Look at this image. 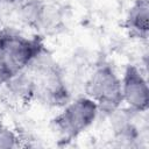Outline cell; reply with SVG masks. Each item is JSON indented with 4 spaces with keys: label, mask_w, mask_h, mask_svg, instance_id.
Returning a JSON list of instances; mask_svg holds the SVG:
<instances>
[{
    "label": "cell",
    "mask_w": 149,
    "mask_h": 149,
    "mask_svg": "<svg viewBox=\"0 0 149 149\" xmlns=\"http://www.w3.org/2000/svg\"><path fill=\"white\" fill-rule=\"evenodd\" d=\"M126 23L132 35L147 38L149 31V1L136 0L128 10Z\"/></svg>",
    "instance_id": "obj_5"
},
{
    "label": "cell",
    "mask_w": 149,
    "mask_h": 149,
    "mask_svg": "<svg viewBox=\"0 0 149 149\" xmlns=\"http://www.w3.org/2000/svg\"><path fill=\"white\" fill-rule=\"evenodd\" d=\"M8 93L20 100H29L35 97V81L27 70H20L5 81Z\"/></svg>",
    "instance_id": "obj_6"
},
{
    "label": "cell",
    "mask_w": 149,
    "mask_h": 149,
    "mask_svg": "<svg viewBox=\"0 0 149 149\" xmlns=\"http://www.w3.org/2000/svg\"><path fill=\"white\" fill-rule=\"evenodd\" d=\"M45 9L47 6L40 0H27L19 5L17 14L22 23L26 26L40 28L44 19Z\"/></svg>",
    "instance_id": "obj_7"
},
{
    "label": "cell",
    "mask_w": 149,
    "mask_h": 149,
    "mask_svg": "<svg viewBox=\"0 0 149 149\" xmlns=\"http://www.w3.org/2000/svg\"><path fill=\"white\" fill-rule=\"evenodd\" d=\"M99 113V107L93 99L87 95L79 97L69 101L55 118V129L64 140H71L93 125Z\"/></svg>",
    "instance_id": "obj_2"
},
{
    "label": "cell",
    "mask_w": 149,
    "mask_h": 149,
    "mask_svg": "<svg viewBox=\"0 0 149 149\" xmlns=\"http://www.w3.org/2000/svg\"><path fill=\"white\" fill-rule=\"evenodd\" d=\"M86 95L93 99L99 112L109 114L122 104L121 79L108 64L97 65L85 84Z\"/></svg>",
    "instance_id": "obj_1"
},
{
    "label": "cell",
    "mask_w": 149,
    "mask_h": 149,
    "mask_svg": "<svg viewBox=\"0 0 149 149\" xmlns=\"http://www.w3.org/2000/svg\"><path fill=\"white\" fill-rule=\"evenodd\" d=\"M21 0H0V8L1 9H6V8H12L15 7L21 3Z\"/></svg>",
    "instance_id": "obj_9"
},
{
    "label": "cell",
    "mask_w": 149,
    "mask_h": 149,
    "mask_svg": "<svg viewBox=\"0 0 149 149\" xmlns=\"http://www.w3.org/2000/svg\"><path fill=\"white\" fill-rule=\"evenodd\" d=\"M19 137L9 128L0 125V149H9L17 146Z\"/></svg>",
    "instance_id": "obj_8"
},
{
    "label": "cell",
    "mask_w": 149,
    "mask_h": 149,
    "mask_svg": "<svg viewBox=\"0 0 149 149\" xmlns=\"http://www.w3.org/2000/svg\"><path fill=\"white\" fill-rule=\"evenodd\" d=\"M43 49L37 38H28L12 29L0 31V50L16 71L26 70Z\"/></svg>",
    "instance_id": "obj_3"
},
{
    "label": "cell",
    "mask_w": 149,
    "mask_h": 149,
    "mask_svg": "<svg viewBox=\"0 0 149 149\" xmlns=\"http://www.w3.org/2000/svg\"><path fill=\"white\" fill-rule=\"evenodd\" d=\"M122 102L134 112L142 113L149 106V87L142 70L135 65H128L121 78Z\"/></svg>",
    "instance_id": "obj_4"
}]
</instances>
